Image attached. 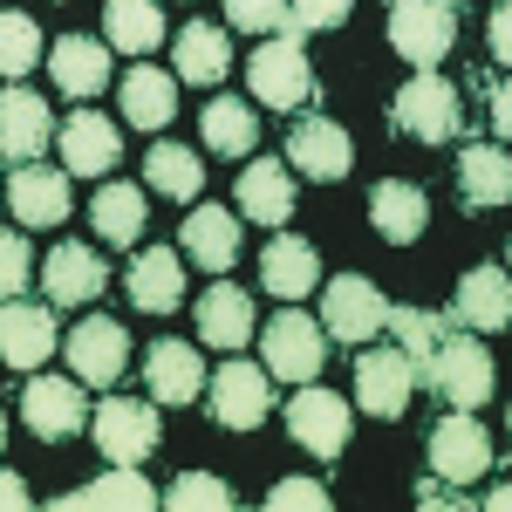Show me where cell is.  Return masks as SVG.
Masks as SVG:
<instances>
[{"label":"cell","instance_id":"e575fe53","mask_svg":"<svg viewBox=\"0 0 512 512\" xmlns=\"http://www.w3.org/2000/svg\"><path fill=\"white\" fill-rule=\"evenodd\" d=\"M89 226L110 239V246H137V239H144V192L110 178V185L96 192V205H89Z\"/></svg>","mask_w":512,"mask_h":512},{"label":"cell","instance_id":"ba28073f","mask_svg":"<svg viewBox=\"0 0 512 512\" xmlns=\"http://www.w3.org/2000/svg\"><path fill=\"white\" fill-rule=\"evenodd\" d=\"M383 315H390V301L376 294V280H362V274H335L328 294H321V328H328V342H342V349L376 342V335H383Z\"/></svg>","mask_w":512,"mask_h":512},{"label":"cell","instance_id":"ab89813d","mask_svg":"<svg viewBox=\"0 0 512 512\" xmlns=\"http://www.w3.org/2000/svg\"><path fill=\"white\" fill-rule=\"evenodd\" d=\"M226 21L246 28V35H294L301 41V28H294V0H226Z\"/></svg>","mask_w":512,"mask_h":512},{"label":"cell","instance_id":"5bb4252c","mask_svg":"<svg viewBox=\"0 0 512 512\" xmlns=\"http://www.w3.org/2000/svg\"><path fill=\"white\" fill-rule=\"evenodd\" d=\"M48 144H55V110H48V96H35L28 82H7V89H0V158L35 164Z\"/></svg>","mask_w":512,"mask_h":512},{"label":"cell","instance_id":"8d00e7d4","mask_svg":"<svg viewBox=\"0 0 512 512\" xmlns=\"http://www.w3.org/2000/svg\"><path fill=\"white\" fill-rule=\"evenodd\" d=\"M41 55H48V41H41L35 14H14V7H0V76H7V82L35 76Z\"/></svg>","mask_w":512,"mask_h":512},{"label":"cell","instance_id":"52a82bcc","mask_svg":"<svg viewBox=\"0 0 512 512\" xmlns=\"http://www.w3.org/2000/svg\"><path fill=\"white\" fill-rule=\"evenodd\" d=\"M424 444H431V478H444V485H478L492 472V431L478 424L472 410L437 417Z\"/></svg>","mask_w":512,"mask_h":512},{"label":"cell","instance_id":"9c48e42d","mask_svg":"<svg viewBox=\"0 0 512 512\" xmlns=\"http://www.w3.org/2000/svg\"><path fill=\"white\" fill-rule=\"evenodd\" d=\"M287 171H301L315 185H342L355 171V137L335 117H294V130H287Z\"/></svg>","mask_w":512,"mask_h":512},{"label":"cell","instance_id":"f35d334b","mask_svg":"<svg viewBox=\"0 0 512 512\" xmlns=\"http://www.w3.org/2000/svg\"><path fill=\"white\" fill-rule=\"evenodd\" d=\"M164 506L171 512H226L233 506V485L212 472H178L171 478V492H164Z\"/></svg>","mask_w":512,"mask_h":512},{"label":"cell","instance_id":"d590c367","mask_svg":"<svg viewBox=\"0 0 512 512\" xmlns=\"http://www.w3.org/2000/svg\"><path fill=\"white\" fill-rule=\"evenodd\" d=\"M144 178H151V192L178 198V205H192V198L205 192V164H198V151H185V144H151Z\"/></svg>","mask_w":512,"mask_h":512},{"label":"cell","instance_id":"ffe728a7","mask_svg":"<svg viewBox=\"0 0 512 512\" xmlns=\"http://www.w3.org/2000/svg\"><path fill=\"white\" fill-rule=\"evenodd\" d=\"M144 383H151V403H164V410L198 403L205 396V355L192 342H151L144 349Z\"/></svg>","mask_w":512,"mask_h":512},{"label":"cell","instance_id":"ac0fdd59","mask_svg":"<svg viewBox=\"0 0 512 512\" xmlns=\"http://www.w3.org/2000/svg\"><path fill=\"white\" fill-rule=\"evenodd\" d=\"M55 144H62L69 178H110V164L123 158V130L110 117H96V110H69L62 130H55Z\"/></svg>","mask_w":512,"mask_h":512},{"label":"cell","instance_id":"60d3db41","mask_svg":"<svg viewBox=\"0 0 512 512\" xmlns=\"http://www.w3.org/2000/svg\"><path fill=\"white\" fill-rule=\"evenodd\" d=\"M35 280V246L28 233H0V301H21Z\"/></svg>","mask_w":512,"mask_h":512},{"label":"cell","instance_id":"cb8c5ba5","mask_svg":"<svg viewBox=\"0 0 512 512\" xmlns=\"http://www.w3.org/2000/svg\"><path fill=\"white\" fill-rule=\"evenodd\" d=\"M369 226L390 239V246H417L424 226H431V198H424V185H410V178H383V185L369 192Z\"/></svg>","mask_w":512,"mask_h":512},{"label":"cell","instance_id":"7a4b0ae2","mask_svg":"<svg viewBox=\"0 0 512 512\" xmlns=\"http://www.w3.org/2000/svg\"><path fill=\"white\" fill-rule=\"evenodd\" d=\"M424 390H437L451 410H478V403H492V390H499L492 349L478 342L472 328L451 321V335H437V349H431V376H424Z\"/></svg>","mask_w":512,"mask_h":512},{"label":"cell","instance_id":"8fae6325","mask_svg":"<svg viewBox=\"0 0 512 512\" xmlns=\"http://www.w3.org/2000/svg\"><path fill=\"white\" fill-rule=\"evenodd\" d=\"M89 431L103 444L110 465H144L158 451V403L137 396H103V410H89Z\"/></svg>","mask_w":512,"mask_h":512},{"label":"cell","instance_id":"7dc6e473","mask_svg":"<svg viewBox=\"0 0 512 512\" xmlns=\"http://www.w3.org/2000/svg\"><path fill=\"white\" fill-rule=\"evenodd\" d=\"M492 130H499V137H506V130H512V96H506V89L492 96Z\"/></svg>","mask_w":512,"mask_h":512},{"label":"cell","instance_id":"7402d4cb","mask_svg":"<svg viewBox=\"0 0 512 512\" xmlns=\"http://www.w3.org/2000/svg\"><path fill=\"white\" fill-rule=\"evenodd\" d=\"M226 69H233V41H226V28H212V21H185L178 41H171V76L198 82V89H219Z\"/></svg>","mask_w":512,"mask_h":512},{"label":"cell","instance_id":"9a60e30c","mask_svg":"<svg viewBox=\"0 0 512 512\" xmlns=\"http://www.w3.org/2000/svg\"><path fill=\"white\" fill-rule=\"evenodd\" d=\"M349 403L335 390H315V383H301V390L287 396V431L301 437L315 458H342L349 451Z\"/></svg>","mask_w":512,"mask_h":512},{"label":"cell","instance_id":"b9f144b4","mask_svg":"<svg viewBox=\"0 0 512 512\" xmlns=\"http://www.w3.org/2000/svg\"><path fill=\"white\" fill-rule=\"evenodd\" d=\"M267 512H328V485L315 478H280L267 492Z\"/></svg>","mask_w":512,"mask_h":512},{"label":"cell","instance_id":"4fadbf2b","mask_svg":"<svg viewBox=\"0 0 512 512\" xmlns=\"http://www.w3.org/2000/svg\"><path fill=\"white\" fill-rule=\"evenodd\" d=\"M62 355H69V376L76 383H103L110 390L123 369H130V328L110 321V315H89L62 335Z\"/></svg>","mask_w":512,"mask_h":512},{"label":"cell","instance_id":"74e56055","mask_svg":"<svg viewBox=\"0 0 512 512\" xmlns=\"http://www.w3.org/2000/svg\"><path fill=\"white\" fill-rule=\"evenodd\" d=\"M383 328L396 335V349H403V362L417 369V390H424V376H431V349H437V328H451V321L424 315V308H390V315H383Z\"/></svg>","mask_w":512,"mask_h":512},{"label":"cell","instance_id":"f6af8a7d","mask_svg":"<svg viewBox=\"0 0 512 512\" xmlns=\"http://www.w3.org/2000/svg\"><path fill=\"white\" fill-rule=\"evenodd\" d=\"M0 506H7V512L28 506V485H21V472H0Z\"/></svg>","mask_w":512,"mask_h":512},{"label":"cell","instance_id":"c3c4849f","mask_svg":"<svg viewBox=\"0 0 512 512\" xmlns=\"http://www.w3.org/2000/svg\"><path fill=\"white\" fill-rule=\"evenodd\" d=\"M0 444H7V410H0Z\"/></svg>","mask_w":512,"mask_h":512},{"label":"cell","instance_id":"83f0119b","mask_svg":"<svg viewBox=\"0 0 512 512\" xmlns=\"http://www.w3.org/2000/svg\"><path fill=\"white\" fill-rule=\"evenodd\" d=\"M451 321L458 328H506L512 321V280L506 267H472V274L458 280V301H451Z\"/></svg>","mask_w":512,"mask_h":512},{"label":"cell","instance_id":"603a6c76","mask_svg":"<svg viewBox=\"0 0 512 512\" xmlns=\"http://www.w3.org/2000/svg\"><path fill=\"white\" fill-rule=\"evenodd\" d=\"M41 62L55 69L62 96H103L110 89V41H96V35H55V48Z\"/></svg>","mask_w":512,"mask_h":512},{"label":"cell","instance_id":"4dcf8cb0","mask_svg":"<svg viewBox=\"0 0 512 512\" xmlns=\"http://www.w3.org/2000/svg\"><path fill=\"white\" fill-rule=\"evenodd\" d=\"M239 226H246V219L219 212V205H198L192 219H185V260L205 267V274H226L239 260Z\"/></svg>","mask_w":512,"mask_h":512},{"label":"cell","instance_id":"bcb514c9","mask_svg":"<svg viewBox=\"0 0 512 512\" xmlns=\"http://www.w3.org/2000/svg\"><path fill=\"white\" fill-rule=\"evenodd\" d=\"M417 506H458V492H437V478L417 485Z\"/></svg>","mask_w":512,"mask_h":512},{"label":"cell","instance_id":"f546056e","mask_svg":"<svg viewBox=\"0 0 512 512\" xmlns=\"http://www.w3.org/2000/svg\"><path fill=\"white\" fill-rule=\"evenodd\" d=\"M117 103H123V123H137V130H164V123L178 117V76H164V69H130L117 82Z\"/></svg>","mask_w":512,"mask_h":512},{"label":"cell","instance_id":"2e32d148","mask_svg":"<svg viewBox=\"0 0 512 512\" xmlns=\"http://www.w3.org/2000/svg\"><path fill=\"white\" fill-rule=\"evenodd\" d=\"M55 335H62V321L48 301H0V362L7 369H41L48 355H55Z\"/></svg>","mask_w":512,"mask_h":512},{"label":"cell","instance_id":"44dd1931","mask_svg":"<svg viewBox=\"0 0 512 512\" xmlns=\"http://www.w3.org/2000/svg\"><path fill=\"white\" fill-rule=\"evenodd\" d=\"M123 294H130V308H144V315H171V308L185 301V260H178L171 246H137V260H130V274H123Z\"/></svg>","mask_w":512,"mask_h":512},{"label":"cell","instance_id":"277c9868","mask_svg":"<svg viewBox=\"0 0 512 512\" xmlns=\"http://www.w3.org/2000/svg\"><path fill=\"white\" fill-rule=\"evenodd\" d=\"M260 335V369L274 376V383H315L321 362H328V328L308 321L301 308H280L267 328H253Z\"/></svg>","mask_w":512,"mask_h":512},{"label":"cell","instance_id":"7bdbcfd3","mask_svg":"<svg viewBox=\"0 0 512 512\" xmlns=\"http://www.w3.org/2000/svg\"><path fill=\"white\" fill-rule=\"evenodd\" d=\"M355 14V0H294V28L315 35V28H342Z\"/></svg>","mask_w":512,"mask_h":512},{"label":"cell","instance_id":"6da1fadb","mask_svg":"<svg viewBox=\"0 0 512 512\" xmlns=\"http://www.w3.org/2000/svg\"><path fill=\"white\" fill-rule=\"evenodd\" d=\"M390 123H396V137H410V144H458L465 137V96L437 69H417L390 96Z\"/></svg>","mask_w":512,"mask_h":512},{"label":"cell","instance_id":"d6a6232c","mask_svg":"<svg viewBox=\"0 0 512 512\" xmlns=\"http://www.w3.org/2000/svg\"><path fill=\"white\" fill-rule=\"evenodd\" d=\"M198 130H205V144H212L219 158H246V151L260 144V117H253V103H239V96H226V89L198 110Z\"/></svg>","mask_w":512,"mask_h":512},{"label":"cell","instance_id":"7c38bea8","mask_svg":"<svg viewBox=\"0 0 512 512\" xmlns=\"http://www.w3.org/2000/svg\"><path fill=\"white\" fill-rule=\"evenodd\" d=\"M35 280H41V301H48V308H82V301H96V294L110 287V267H103L96 246L55 239V253L35 267Z\"/></svg>","mask_w":512,"mask_h":512},{"label":"cell","instance_id":"5b68a950","mask_svg":"<svg viewBox=\"0 0 512 512\" xmlns=\"http://www.w3.org/2000/svg\"><path fill=\"white\" fill-rule=\"evenodd\" d=\"M274 410V376L260 362H219V376H205V417L219 431H260Z\"/></svg>","mask_w":512,"mask_h":512},{"label":"cell","instance_id":"1f68e13d","mask_svg":"<svg viewBox=\"0 0 512 512\" xmlns=\"http://www.w3.org/2000/svg\"><path fill=\"white\" fill-rule=\"evenodd\" d=\"M458 198L478 205V212H492V205L512 198V164L499 144H465L458 151Z\"/></svg>","mask_w":512,"mask_h":512},{"label":"cell","instance_id":"836d02e7","mask_svg":"<svg viewBox=\"0 0 512 512\" xmlns=\"http://www.w3.org/2000/svg\"><path fill=\"white\" fill-rule=\"evenodd\" d=\"M103 35L117 55H151L164 41V7L158 0H103Z\"/></svg>","mask_w":512,"mask_h":512},{"label":"cell","instance_id":"d6986e66","mask_svg":"<svg viewBox=\"0 0 512 512\" xmlns=\"http://www.w3.org/2000/svg\"><path fill=\"white\" fill-rule=\"evenodd\" d=\"M7 205H14V219L28 233H48V226L69 219V178L48 171V164H14L7 171Z\"/></svg>","mask_w":512,"mask_h":512},{"label":"cell","instance_id":"f1b7e54d","mask_svg":"<svg viewBox=\"0 0 512 512\" xmlns=\"http://www.w3.org/2000/svg\"><path fill=\"white\" fill-rule=\"evenodd\" d=\"M253 294L233 287V280H212V294L198 301V335L212 342V349H246L253 342Z\"/></svg>","mask_w":512,"mask_h":512},{"label":"cell","instance_id":"4316f807","mask_svg":"<svg viewBox=\"0 0 512 512\" xmlns=\"http://www.w3.org/2000/svg\"><path fill=\"white\" fill-rule=\"evenodd\" d=\"M103 506L151 512V506H158V485L137 472V465H110L96 485H82V492H62V499H55V512H103Z\"/></svg>","mask_w":512,"mask_h":512},{"label":"cell","instance_id":"8992f818","mask_svg":"<svg viewBox=\"0 0 512 512\" xmlns=\"http://www.w3.org/2000/svg\"><path fill=\"white\" fill-rule=\"evenodd\" d=\"M458 41V7L451 0H390V48L410 69H437Z\"/></svg>","mask_w":512,"mask_h":512},{"label":"cell","instance_id":"d4e9b609","mask_svg":"<svg viewBox=\"0 0 512 512\" xmlns=\"http://www.w3.org/2000/svg\"><path fill=\"white\" fill-rule=\"evenodd\" d=\"M260 280H267V294H280V301H308L315 280H321V253L301 233H280L274 226L267 253H260Z\"/></svg>","mask_w":512,"mask_h":512},{"label":"cell","instance_id":"484cf974","mask_svg":"<svg viewBox=\"0 0 512 512\" xmlns=\"http://www.w3.org/2000/svg\"><path fill=\"white\" fill-rule=\"evenodd\" d=\"M239 219H253V226H287L294 219V171L274 158H260V164H246L239 171Z\"/></svg>","mask_w":512,"mask_h":512},{"label":"cell","instance_id":"ee69618b","mask_svg":"<svg viewBox=\"0 0 512 512\" xmlns=\"http://www.w3.org/2000/svg\"><path fill=\"white\" fill-rule=\"evenodd\" d=\"M485 41H492V62H512V7L499 0L492 21H485Z\"/></svg>","mask_w":512,"mask_h":512},{"label":"cell","instance_id":"3957f363","mask_svg":"<svg viewBox=\"0 0 512 512\" xmlns=\"http://www.w3.org/2000/svg\"><path fill=\"white\" fill-rule=\"evenodd\" d=\"M246 89H253V103H267V110H301V103H315L308 48L294 35H267L246 55Z\"/></svg>","mask_w":512,"mask_h":512},{"label":"cell","instance_id":"e0dca14e","mask_svg":"<svg viewBox=\"0 0 512 512\" xmlns=\"http://www.w3.org/2000/svg\"><path fill=\"white\" fill-rule=\"evenodd\" d=\"M417 396V369L403 362V349H369L362 342V362H355V403L369 417H403Z\"/></svg>","mask_w":512,"mask_h":512},{"label":"cell","instance_id":"30bf717a","mask_svg":"<svg viewBox=\"0 0 512 512\" xmlns=\"http://www.w3.org/2000/svg\"><path fill=\"white\" fill-rule=\"evenodd\" d=\"M21 424L41 444H62V437L89 431V383H76V376H35L21 390Z\"/></svg>","mask_w":512,"mask_h":512}]
</instances>
